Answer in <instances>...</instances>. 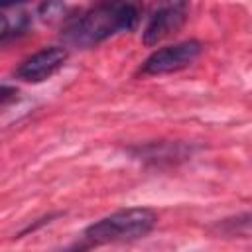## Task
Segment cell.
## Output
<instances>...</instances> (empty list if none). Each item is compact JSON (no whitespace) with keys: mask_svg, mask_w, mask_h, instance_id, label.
<instances>
[{"mask_svg":"<svg viewBox=\"0 0 252 252\" xmlns=\"http://www.w3.org/2000/svg\"><path fill=\"white\" fill-rule=\"evenodd\" d=\"M138 22L140 8L136 4H98L73 18L63 30V39L75 47H93L116 33L136 30Z\"/></svg>","mask_w":252,"mask_h":252,"instance_id":"cell-1","label":"cell"},{"mask_svg":"<svg viewBox=\"0 0 252 252\" xmlns=\"http://www.w3.org/2000/svg\"><path fill=\"white\" fill-rule=\"evenodd\" d=\"M158 215L148 207H128L114 211L100 220L89 224L83 232V240L89 246L112 244V242H130L144 238L154 230Z\"/></svg>","mask_w":252,"mask_h":252,"instance_id":"cell-2","label":"cell"},{"mask_svg":"<svg viewBox=\"0 0 252 252\" xmlns=\"http://www.w3.org/2000/svg\"><path fill=\"white\" fill-rule=\"evenodd\" d=\"M203 51V43L197 39L179 41L161 49H156L140 67V75H167L181 71L197 61Z\"/></svg>","mask_w":252,"mask_h":252,"instance_id":"cell-3","label":"cell"},{"mask_svg":"<svg viewBox=\"0 0 252 252\" xmlns=\"http://www.w3.org/2000/svg\"><path fill=\"white\" fill-rule=\"evenodd\" d=\"M187 12H189V4L187 2H169V4H161L148 20L144 32H142V43L152 47L156 43H159L161 39L169 37L171 33L179 32L181 26L187 20Z\"/></svg>","mask_w":252,"mask_h":252,"instance_id":"cell-4","label":"cell"},{"mask_svg":"<svg viewBox=\"0 0 252 252\" xmlns=\"http://www.w3.org/2000/svg\"><path fill=\"white\" fill-rule=\"evenodd\" d=\"M69 51L61 45H49L39 49L37 53H33L32 57H28L18 69H16V77L26 81V83H41L47 81L49 77H53L67 61Z\"/></svg>","mask_w":252,"mask_h":252,"instance_id":"cell-5","label":"cell"},{"mask_svg":"<svg viewBox=\"0 0 252 252\" xmlns=\"http://www.w3.org/2000/svg\"><path fill=\"white\" fill-rule=\"evenodd\" d=\"M26 28H28V18L24 14L22 16H16V18H10L4 12H0V43L10 41L16 35L24 33Z\"/></svg>","mask_w":252,"mask_h":252,"instance_id":"cell-6","label":"cell"},{"mask_svg":"<svg viewBox=\"0 0 252 252\" xmlns=\"http://www.w3.org/2000/svg\"><path fill=\"white\" fill-rule=\"evenodd\" d=\"M18 98V89L8 87V85H0V104L4 102H12Z\"/></svg>","mask_w":252,"mask_h":252,"instance_id":"cell-7","label":"cell"},{"mask_svg":"<svg viewBox=\"0 0 252 252\" xmlns=\"http://www.w3.org/2000/svg\"><path fill=\"white\" fill-rule=\"evenodd\" d=\"M89 244L83 240V242H75V244H69V246H65V248H61V250H55V252H89Z\"/></svg>","mask_w":252,"mask_h":252,"instance_id":"cell-8","label":"cell"}]
</instances>
